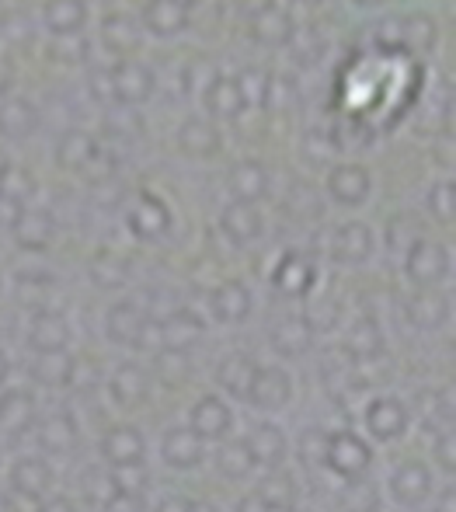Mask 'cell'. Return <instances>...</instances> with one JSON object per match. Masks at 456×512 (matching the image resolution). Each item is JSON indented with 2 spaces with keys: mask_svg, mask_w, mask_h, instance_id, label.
<instances>
[{
  "mask_svg": "<svg viewBox=\"0 0 456 512\" xmlns=\"http://www.w3.org/2000/svg\"><path fill=\"white\" fill-rule=\"evenodd\" d=\"M439 42V25L432 14H404V18H383L376 25V46L394 53H432Z\"/></svg>",
  "mask_w": 456,
  "mask_h": 512,
  "instance_id": "1",
  "label": "cell"
},
{
  "mask_svg": "<svg viewBox=\"0 0 456 512\" xmlns=\"http://www.w3.org/2000/svg\"><path fill=\"white\" fill-rule=\"evenodd\" d=\"M404 272H408V279L415 286L432 290V286H439L450 276V251L439 241H432V237H418L408 248V255H404Z\"/></svg>",
  "mask_w": 456,
  "mask_h": 512,
  "instance_id": "2",
  "label": "cell"
},
{
  "mask_svg": "<svg viewBox=\"0 0 456 512\" xmlns=\"http://www.w3.org/2000/svg\"><path fill=\"white\" fill-rule=\"evenodd\" d=\"M369 460H373V450L356 432H338V436L328 439V450H324V464L345 481L363 478L369 471Z\"/></svg>",
  "mask_w": 456,
  "mask_h": 512,
  "instance_id": "3",
  "label": "cell"
},
{
  "mask_svg": "<svg viewBox=\"0 0 456 512\" xmlns=\"http://www.w3.org/2000/svg\"><path fill=\"white\" fill-rule=\"evenodd\" d=\"M108 77H112V102L122 105H143L154 98V70L143 67V63L133 60H119L115 67H108Z\"/></svg>",
  "mask_w": 456,
  "mask_h": 512,
  "instance_id": "4",
  "label": "cell"
},
{
  "mask_svg": "<svg viewBox=\"0 0 456 512\" xmlns=\"http://www.w3.org/2000/svg\"><path fill=\"white\" fill-rule=\"evenodd\" d=\"M369 192H373V175H369V168H363V164L349 161V164H338V168H331L328 196L335 199L338 206H345V209L363 206L369 199Z\"/></svg>",
  "mask_w": 456,
  "mask_h": 512,
  "instance_id": "5",
  "label": "cell"
},
{
  "mask_svg": "<svg viewBox=\"0 0 456 512\" xmlns=\"http://www.w3.org/2000/svg\"><path fill=\"white\" fill-rule=\"evenodd\" d=\"M126 223L140 241H157L171 230V209L161 203L157 196H136L133 206L126 209Z\"/></svg>",
  "mask_w": 456,
  "mask_h": 512,
  "instance_id": "6",
  "label": "cell"
},
{
  "mask_svg": "<svg viewBox=\"0 0 456 512\" xmlns=\"http://www.w3.org/2000/svg\"><path fill=\"white\" fill-rule=\"evenodd\" d=\"M230 425H234V411L223 398H202L199 405L192 408V415H188V429L195 432V436L202 439V443H209V439H223L230 432Z\"/></svg>",
  "mask_w": 456,
  "mask_h": 512,
  "instance_id": "7",
  "label": "cell"
},
{
  "mask_svg": "<svg viewBox=\"0 0 456 512\" xmlns=\"http://www.w3.org/2000/svg\"><path fill=\"white\" fill-rule=\"evenodd\" d=\"M408 429V411L397 398H376L366 408V432L380 443H394Z\"/></svg>",
  "mask_w": 456,
  "mask_h": 512,
  "instance_id": "8",
  "label": "cell"
},
{
  "mask_svg": "<svg viewBox=\"0 0 456 512\" xmlns=\"http://www.w3.org/2000/svg\"><path fill=\"white\" fill-rule=\"evenodd\" d=\"M331 255L338 265H363L373 255V230L366 223H342L331 237Z\"/></svg>",
  "mask_w": 456,
  "mask_h": 512,
  "instance_id": "9",
  "label": "cell"
},
{
  "mask_svg": "<svg viewBox=\"0 0 456 512\" xmlns=\"http://www.w3.org/2000/svg\"><path fill=\"white\" fill-rule=\"evenodd\" d=\"M143 25L157 39H171V35L188 28V4L185 0H147L143 4Z\"/></svg>",
  "mask_w": 456,
  "mask_h": 512,
  "instance_id": "10",
  "label": "cell"
},
{
  "mask_svg": "<svg viewBox=\"0 0 456 512\" xmlns=\"http://www.w3.org/2000/svg\"><path fill=\"white\" fill-rule=\"evenodd\" d=\"M248 32L258 46H289L296 35V21H293V14L282 11V7H269V11L248 18Z\"/></svg>",
  "mask_w": 456,
  "mask_h": 512,
  "instance_id": "11",
  "label": "cell"
},
{
  "mask_svg": "<svg viewBox=\"0 0 456 512\" xmlns=\"http://www.w3.org/2000/svg\"><path fill=\"white\" fill-rule=\"evenodd\" d=\"M227 189L237 203H258L269 192V168L262 161H237L227 175Z\"/></svg>",
  "mask_w": 456,
  "mask_h": 512,
  "instance_id": "12",
  "label": "cell"
},
{
  "mask_svg": "<svg viewBox=\"0 0 456 512\" xmlns=\"http://www.w3.org/2000/svg\"><path fill=\"white\" fill-rule=\"evenodd\" d=\"M161 457H164V464L178 467V471H188V467L202 464V457H206V443H202L188 425H182V429H171L168 436H164Z\"/></svg>",
  "mask_w": 456,
  "mask_h": 512,
  "instance_id": "13",
  "label": "cell"
},
{
  "mask_svg": "<svg viewBox=\"0 0 456 512\" xmlns=\"http://www.w3.org/2000/svg\"><path fill=\"white\" fill-rule=\"evenodd\" d=\"M42 25L49 35H81V28L88 25V4L84 0H46Z\"/></svg>",
  "mask_w": 456,
  "mask_h": 512,
  "instance_id": "14",
  "label": "cell"
},
{
  "mask_svg": "<svg viewBox=\"0 0 456 512\" xmlns=\"http://www.w3.org/2000/svg\"><path fill=\"white\" fill-rule=\"evenodd\" d=\"M39 129V112L28 98L4 95L0 98V136L7 140H25Z\"/></svg>",
  "mask_w": 456,
  "mask_h": 512,
  "instance_id": "15",
  "label": "cell"
},
{
  "mask_svg": "<svg viewBox=\"0 0 456 512\" xmlns=\"http://www.w3.org/2000/svg\"><path fill=\"white\" fill-rule=\"evenodd\" d=\"M202 105H206V112L216 115V119H237V115L248 108L241 88H237V81L227 74L213 77V81L206 84V91H202Z\"/></svg>",
  "mask_w": 456,
  "mask_h": 512,
  "instance_id": "16",
  "label": "cell"
},
{
  "mask_svg": "<svg viewBox=\"0 0 456 512\" xmlns=\"http://www.w3.org/2000/svg\"><path fill=\"white\" fill-rule=\"evenodd\" d=\"M220 227L234 244H251V241H258V237H262L265 220H262V213L255 209V203H230L227 209H223V216H220Z\"/></svg>",
  "mask_w": 456,
  "mask_h": 512,
  "instance_id": "17",
  "label": "cell"
},
{
  "mask_svg": "<svg viewBox=\"0 0 456 512\" xmlns=\"http://www.w3.org/2000/svg\"><path fill=\"white\" fill-rule=\"evenodd\" d=\"M390 492H394V499L401 502V506H408V509L422 506V502L429 499V492H432L429 471H425L422 464H404V467H397L394 478H390Z\"/></svg>",
  "mask_w": 456,
  "mask_h": 512,
  "instance_id": "18",
  "label": "cell"
},
{
  "mask_svg": "<svg viewBox=\"0 0 456 512\" xmlns=\"http://www.w3.org/2000/svg\"><path fill=\"white\" fill-rule=\"evenodd\" d=\"M220 147H223V136L209 119H188L178 129V150L188 157H213L220 154Z\"/></svg>",
  "mask_w": 456,
  "mask_h": 512,
  "instance_id": "19",
  "label": "cell"
},
{
  "mask_svg": "<svg viewBox=\"0 0 456 512\" xmlns=\"http://www.w3.org/2000/svg\"><path fill=\"white\" fill-rule=\"evenodd\" d=\"M140 28H136L133 18H126V14H108L105 21H101V46L108 49V53L115 56H133L136 49H140Z\"/></svg>",
  "mask_w": 456,
  "mask_h": 512,
  "instance_id": "20",
  "label": "cell"
},
{
  "mask_svg": "<svg viewBox=\"0 0 456 512\" xmlns=\"http://www.w3.org/2000/svg\"><path fill=\"white\" fill-rule=\"evenodd\" d=\"M14 241L28 251H42L53 241V220H49L46 209H21V216L11 223Z\"/></svg>",
  "mask_w": 456,
  "mask_h": 512,
  "instance_id": "21",
  "label": "cell"
},
{
  "mask_svg": "<svg viewBox=\"0 0 456 512\" xmlns=\"http://www.w3.org/2000/svg\"><path fill=\"white\" fill-rule=\"evenodd\" d=\"M248 394L255 398V405L262 408H279L289 401V394H293V384H289V377L282 370H258L251 373V384H248Z\"/></svg>",
  "mask_w": 456,
  "mask_h": 512,
  "instance_id": "22",
  "label": "cell"
},
{
  "mask_svg": "<svg viewBox=\"0 0 456 512\" xmlns=\"http://www.w3.org/2000/svg\"><path fill=\"white\" fill-rule=\"evenodd\" d=\"M314 276H317V269H314V262H310V258H303V255H286L279 265H275L272 283H275V290L300 297V293H307V290H310Z\"/></svg>",
  "mask_w": 456,
  "mask_h": 512,
  "instance_id": "23",
  "label": "cell"
},
{
  "mask_svg": "<svg viewBox=\"0 0 456 512\" xmlns=\"http://www.w3.org/2000/svg\"><path fill=\"white\" fill-rule=\"evenodd\" d=\"M94 154H98V143H94L84 129H67V133L60 136V143H56V161L67 171L88 168L94 161Z\"/></svg>",
  "mask_w": 456,
  "mask_h": 512,
  "instance_id": "24",
  "label": "cell"
},
{
  "mask_svg": "<svg viewBox=\"0 0 456 512\" xmlns=\"http://www.w3.org/2000/svg\"><path fill=\"white\" fill-rule=\"evenodd\" d=\"M105 453L115 460V464L122 467H136L143 460V453H147V446H143V436L136 429H129V425H119V429H112L105 436Z\"/></svg>",
  "mask_w": 456,
  "mask_h": 512,
  "instance_id": "25",
  "label": "cell"
},
{
  "mask_svg": "<svg viewBox=\"0 0 456 512\" xmlns=\"http://www.w3.org/2000/svg\"><path fill=\"white\" fill-rule=\"evenodd\" d=\"M213 314L220 321H244L251 314V293L244 290V283H223L213 290Z\"/></svg>",
  "mask_w": 456,
  "mask_h": 512,
  "instance_id": "26",
  "label": "cell"
},
{
  "mask_svg": "<svg viewBox=\"0 0 456 512\" xmlns=\"http://www.w3.org/2000/svg\"><path fill=\"white\" fill-rule=\"evenodd\" d=\"M237 81V88H241V95H244V102L248 105H269V98H272V74L269 70H258V67H244L241 74L234 77Z\"/></svg>",
  "mask_w": 456,
  "mask_h": 512,
  "instance_id": "27",
  "label": "cell"
},
{
  "mask_svg": "<svg viewBox=\"0 0 456 512\" xmlns=\"http://www.w3.org/2000/svg\"><path fill=\"white\" fill-rule=\"evenodd\" d=\"M46 53H49V60L67 63V67H77V63L88 60L91 42H88V39H81V35H56V39L49 42Z\"/></svg>",
  "mask_w": 456,
  "mask_h": 512,
  "instance_id": "28",
  "label": "cell"
},
{
  "mask_svg": "<svg viewBox=\"0 0 456 512\" xmlns=\"http://www.w3.org/2000/svg\"><path fill=\"white\" fill-rule=\"evenodd\" d=\"M143 328H147V317H140V310L129 307V304L115 307L112 317H108V331H112L115 338H126V342L140 335Z\"/></svg>",
  "mask_w": 456,
  "mask_h": 512,
  "instance_id": "29",
  "label": "cell"
},
{
  "mask_svg": "<svg viewBox=\"0 0 456 512\" xmlns=\"http://www.w3.org/2000/svg\"><path fill=\"white\" fill-rule=\"evenodd\" d=\"M425 209H429L439 223L453 220V182L450 178H439V182L425 192Z\"/></svg>",
  "mask_w": 456,
  "mask_h": 512,
  "instance_id": "30",
  "label": "cell"
},
{
  "mask_svg": "<svg viewBox=\"0 0 456 512\" xmlns=\"http://www.w3.org/2000/svg\"><path fill=\"white\" fill-rule=\"evenodd\" d=\"M32 192H35L32 175H28L25 168H14V164H11V171H7V175L0 178V196L14 199V203H25V199L32 196Z\"/></svg>",
  "mask_w": 456,
  "mask_h": 512,
  "instance_id": "31",
  "label": "cell"
},
{
  "mask_svg": "<svg viewBox=\"0 0 456 512\" xmlns=\"http://www.w3.org/2000/svg\"><path fill=\"white\" fill-rule=\"evenodd\" d=\"M289 46L296 49V56H300V63H314L317 56H321V49H324V39H321V32H314V28H296V35H293V42Z\"/></svg>",
  "mask_w": 456,
  "mask_h": 512,
  "instance_id": "32",
  "label": "cell"
},
{
  "mask_svg": "<svg viewBox=\"0 0 456 512\" xmlns=\"http://www.w3.org/2000/svg\"><path fill=\"white\" fill-rule=\"evenodd\" d=\"M91 98H98V102H112V77H108V67H98L91 70Z\"/></svg>",
  "mask_w": 456,
  "mask_h": 512,
  "instance_id": "33",
  "label": "cell"
},
{
  "mask_svg": "<svg viewBox=\"0 0 456 512\" xmlns=\"http://www.w3.org/2000/svg\"><path fill=\"white\" fill-rule=\"evenodd\" d=\"M21 203H14V199H7V196H0V227H11L14 220L21 216Z\"/></svg>",
  "mask_w": 456,
  "mask_h": 512,
  "instance_id": "34",
  "label": "cell"
},
{
  "mask_svg": "<svg viewBox=\"0 0 456 512\" xmlns=\"http://www.w3.org/2000/svg\"><path fill=\"white\" fill-rule=\"evenodd\" d=\"M237 7H241L248 18H255V14L269 11V7H275V0H237Z\"/></svg>",
  "mask_w": 456,
  "mask_h": 512,
  "instance_id": "35",
  "label": "cell"
},
{
  "mask_svg": "<svg viewBox=\"0 0 456 512\" xmlns=\"http://www.w3.org/2000/svg\"><path fill=\"white\" fill-rule=\"evenodd\" d=\"M11 84H14V70H11V63L7 60H0V98L11 91Z\"/></svg>",
  "mask_w": 456,
  "mask_h": 512,
  "instance_id": "36",
  "label": "cell"
},
{
  "mask_svg": "<svg viewBox=\"0 0 456 512\" xmlns=\"http://www.w3.org/2000/svg\"><path fill=\"white\" fill-rule=\"evenodd\" d=\"M42 512H74V506H67V502H60V499H56V502H49V506L42 509Z\"/></svg>",
  "mask_w": 456,
  "mask_h": 512,
  "instance_id": "37",
  "label": "cell"
},
{
  "mask_svg": "<svg viewBox=\"0 0 456 512\" xmlns=\"http://www.w3.org/2000/svg\"><path fill=\"white\" fill-rule=\"evenodd\" d=\"M7 171H11V157H7L4 150H0V178H4Z\"/></svg>",
  "mask_w": 456,
  "mask_h": 512,
  "instance_id": "38",
  "label": "cell"
},
{
  "mask_svg": "<svg viewBox=\"0 0 456 512\" xmlns=\"http://www.w3.org/2000/svg\"><path fill=\"white\" fill-rule=\"evenodd\" d=\"M352 4H359V7H369V11H373V7H383V4H387V0H352Z\"/></svg>",
  "mask_w": 456,
  "mask_h": 512,
  "instance_id": "39",
  "label": "cell"
},
{
  "mask_svg": "<svg viewBox=\"0 0 456 512\" xmlns=\"http://www.w3.org/2000/svg\"><path fill=\"white\" fill-rule=\"evenodd\" d=\"M300 4H321V0H300Z\"/></svg>",
  "mask_w": 456,
  "mask_h": 512,
  "instance_id": "40",
  "label": "cell"
},
{
  "mask_svg": "<svg viewBox=\"0 0 456 512\" xmlns=\"http://www.w3.org/2000/svg\"><path fill=\"white\" fill-rule=\"evenodd\" d=\"M0 286H4V276H0Z\"/></svg>",
  "mask_w": 456,
  "mask_h": 512,
  "instance_id": "41",
  "label": "cell"
}]
</instances>
